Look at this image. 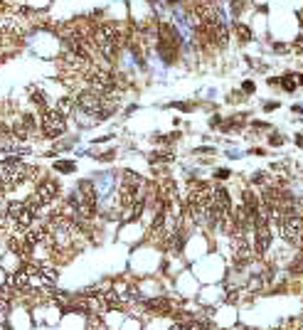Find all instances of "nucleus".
Returning <instances> with one entry per match:
<instances>
[{
	"mask_svg": "<svg viewBox=\"0 0 303 330\" xmlns=\"http://www.w3.org/2000/svg\"><path fill=\"white\" fill-rule=\"evenodd\" d=\"M296 47H299V52H303V37L299 40V42H296Z\"/></svg>",
	"mask_w": 303,
	"mask_h": 330,
	"instance_id": "f8f14e48",
	"label": "nucleus"
},
{
	"mask_svg": "<svg viewBox=\"0 0 303 330\" xmlns=\"http://www.w3.org/2000/svg\"><path fill=\"white\" fill-rule=\"evenodd\" d=\"M32 131H35L32 116H22V119H17V121L10 126V135L17 138V140H27V138L32 135Z\"/></svg>",
	"mask_w": 303,
	"mask_h": 330,
	"instance_id": "0eeeda50",
	"label": "nucleus"
},
{
	"mask_svg": "<svg viewBox=\"0 0 303 330\" xmlns=\"http://www.w3.org/2000/svg\"><path fill=\"white\" fill-rule=\"evenodd\" d=\"M76 104H79V109H81L84 114H89V116H94V119H109V116L114 114V101H111L106 94H99V91H94V89L81 91L79 99H76Z\"/></svg>",
	"mask_w": 303,
	"mask_h": 330,
	"instance_id": "f03ea898",
	"label": "nucleus"
},
{
	"mask_svg": "<svg viewBox=\"0 0 303 330\" xmlns=\"http://www.w3.org/2000/svg\"><path fill=\"white\" fill-rule=\"evenodd\" d=\"M91 42H94V47H99V52L106 60L114 62L119 57V50H121L123 37H121L119 25H99V27L91 30Z\"/></svg>",
	"mask_w": 303,
	"mask_h": 330,
	"instance_id": "f257e3e1",
	"label": "nucleus"
},
{
	"mask_svg": "<svg viewBox=\"0 0 303 330\" xmlns=\"http://www.w3.org/2000/svg\"><path fill=\"white\" fill-rule=\"evenodd\" d=\"M84 79L89 81V86L99 94H114L119 89V81L116 76L109 71V66H99V65H89L84 69Z\"/></svg>",
	"mask_w": 303,
	"mask_h": 330,
	"instance_id": "20e7f679",
	"label": "nucleus"
},
{
	"mask_svg": "<svg viewBox=\"0 0 303 330\" xmlns=\"http://www.w3.org/2000/svg\"><path fill=\"white\" fill-rule=\"evenodd\" d=\"M30 175H32V168L25 165L20 158H5V160H0V183L5 185V190L22 185Z\"/></svg>",
	"mask_w": 303,
	"mask_h": 330,
	"instance_id": "7ed1b4c3",
	"label": "nucleus"
},
{
	"mask_svg": "<svg viewBox=\"0 0 303 330\" xmlns=\"http://www.w3.org/2000/svg\"><path fill=\"white\" fill-rule=\"evenodd\" d=\"M281 84H284V89H289V91H291V89H296V79H294V76H284V79H281Z\"/></svg>",
	"mask_w": 303,
	"mask_h": 330,
	"instance_id": "9d476101",
	"label": "nucleus"
},
{
	"mask_svg": "<svg viewBox=\"0 0 303 330\" xmlns=\"http://www.w3.org/2000/svg\"><path fill=\"white\" fill-rule=\"evenodd\" d=\"M57 168H60L62 173H72V170H74V163H57Z\"/></svg>",
	"mask_w": 303,
	"mask_h": 330,
	"instance_id": "9b49d317",
	"label": "nucleus"
},
{
	"mask_svg": "<svg viewBox=\"0 0 303 330\" xmlns=\"http://www.w3.org/2000/svg\"><path fill=\"white\" fill-rule=\"evenodd\" d=\"M35 195L42 199V204L47 207L52 199H57V195H60V185H57V180H42V183L37 185Z\"/></svg>",
	"mask_w": 303,
	"mask_h": 330,
	"instance_id": "6e6552de",
	"label": "nucleus"
},
{
	"mask_svg": "<svg viewBox=\"0 0 303 330\" xmlns=\"http://www.w3.org/2000/svg\"><path fill=\"white\" fill-rule=\"evenodd\" d=\"M40 126H42V133H45L47 138H57V135L64 133L67 121H64V114H60L57 109H50V111H42Z\"/></svg>",
	"mask_w": 303,
	"mask_h": 330,
	"instance_id": "39448f33",
	"label": "nucleus"
},
{
	"mask_svg": "<svg viewBox=\"0 0 303 330\" xmlns=\"http://www.w3.org/2000/svg\"><path fill=\"white\" fill-rule=\"evenodd\" d=\"M237 35H239V40H249V37H251V32H249L244 25H237Z\"/></svg>",
	"mask_w": 303,
	"mask_h": 330,
	"instance_id": "1a4fd4ad",
	"label": "nucleus"
},
{
	"mask_svg": "<svg viewBox=\"0 0 303 330\" xmlns=\"http://www.w3.org/2000/svg\"><path fill=\"white\" fill-rule=\"evenodd\" d=\"M121 303H123V298H121V293L116 288L99 291V306H101V311H119Z\"/></svg>",
	"mask_w": 303,
	"mask_h": 330,
	"instance_id": "423d86ee",
	"label": "nucleus"
}]
</instances>
